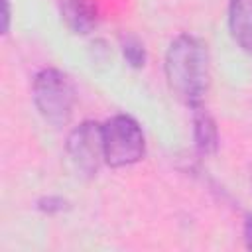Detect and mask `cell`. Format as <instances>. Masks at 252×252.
Wrapping results in <instances>:
<instances>
[{
	"instance_id": "obj_1",
	"label": "cell",
	"mask_w": 252,
	"mask_h": 252,
	"mask_svg": "<svg viewBox=\"0 0 252 252\" xmlns=\"http://www.w3.org/2000/svg\"><path fill=\"white\" fill-rule=\"evenodd\" d=\"M165 79L171 93L191 108L203 104L209 91V51L203 39L191 33L177 35L163 63Z\"/></svg>"
},
{
	"instance_id": "obj_2",
	"label": "cell",
	"mask_w": 252,
	"mask_h": 252,
	"mask_svg": "<svg viewBox=\"0 0 252 252\" xmlns=\"http://www.w3.org/2000/svg\"><path fill=\"white\" fill-rule=\"evenodd\" d=\"M32 96L41 118L53 128L67 126L75 108V87L71 79L53 67L41 69L32 87Z\"/></svg>"
},
{
	"instance_id": "obj_3",
	"label": "cell",
	"mask_w": 252,
	"mask_h": 252,
	"mask_svg": "<svg viewBox=\"0 0 252 252\" xmlns=\"http://www.w3.org/2000/svg\"><path fill=\"white\" fill-rule=\"evenodd\" d=\"M104 161L110 167L138 163L146 154V138L140 124L128 114H116L102 124Z\"/></svg>"
},
{
	"instance_id": "obj_4",
	"label": "cell",
	"mask_w": 252,
	"mask_h": 252,
	"mask_svg": "<svg viewBox=\"0 0 252 252\" xmlns=\"http://www.w3.org/2000/svg\"><path fill=\"white\" fill-rule=\"evenodd\" d=\"M67 158L71 159L75 171L85 177L96 175L100 163L104 161V140L102 124L94 120H85L71 130L65 144Z\"/></svg>"
},
{
	"instance_id": "obj_5",
	"label": "cell",
	"mask_w": 252,
	"mask_h": 252,
	"mask_svg": "<svg viewBox=\"0 0 252 252\" xmlns=\"http://www.w3.org/2000/svg\"><path fill=\"white\" fill-rule=\"evenodd\" d=\"M228 30L236 45L252 55V0H230Z\"/></svg>"
},
{
	"instance_id": "obj_6",
	"label": "cell",
	"mask_w": 252,
	"mask_h": 252,
	"mask_svg": "<svg viewBox=\"0 0 252 252\" xmlns=\"http://www.w3.org/2000/svg\"><path fill=\"white\" fill-rule=\"evenodd\" d=\"M61 20L73 33H89L96 26V10L89 0H61Z\"/></svg>"
},
{
	"instance_id": "obj_7",
	"label": "cell",
	"mask_w": 252,
	"mask_h": 252,
	"mask_svg": "<svg viewBox=\"0 0 252 252\" xmlns=\"http://www.w3.org/2000/svg\"><path fill=\"white\" fill-rule=\"evenodd\" d=\"M193 140L197 152L203 156H211L219 148V130L215 118L203 108V104L193 108Z\"/></svg>"
},
{
	"instance_id": "obj_8",
	"label": "cell",
	"mask_w": 252,
	"mask_h": 252,
	"mask_svg": "<svg viewBox=\"0 0 252 252\" xmlns=\"http://www.w3.org/2000/svg\"><path fill=\"white\" fill-rule=\"evenodd\" d=\"M120 47H122V55L130 67L140 69L146 65V49H144V43L136 35H124L120 41Z\"/></svg>"
},
{
	"instance_id": "obj_9",
	"label": "cell",
	"mask_w": 252,
	"mask_h": 252,
	"mask_svg": "<svg viewBox=\"0 0 252 252\" xmlns=\"http://www.w3.org/2000/svg\"><path fill=\"white\" fill-rule=\"evenodd\" d=\"M35 207H37L41 213H45V215H55V213L67 211V209H69V201L63 199V197H59V195H47V197H41V199L35 203Z\"/></svg>"
},
{
	"instance_id": "obj_10",
	"label": "cell",
	"mask_w": 252,
	"mask_h": 252,
	"mask_svg": "<svg viewBox=\"0 0 252 252\" xmlns=\"http://www.w3.org/2000/svg\"><path fill=\"white\" fill-rule=\"evenodd\" d=\"M10 0H2V33H8L10 30Z\"/></svg>"
},
{
	"instance_id": "obj_11",
	"label": "cell",
	"mask_w": 252,
	"mask_h": 252,
	"mask_svg": "<svg viewBox=\"0 0 252 252\" xmlns=\"http://www.w3.org/2000/svg\"><path fill=\"white\" fill-rule=\"evenodd\" d=\"M244 240H246V246L252 250V215L246 217V222H244Z\"/></svg>"
},
{
	"instance_id": "obj_12",
	"label": "cell",
	"mask_w": 252,
	"mask_h": 252,
	"mask_svg": "<svg viewBox=\"0 0 252 252\" xmlns=\"http://www.w3.org/2000/svg\"><path fill=\"white\" fill-rule=\"evenodd\" d=\"M250 179H252V173H250Z\"/></svg>"
}]
</instances>
